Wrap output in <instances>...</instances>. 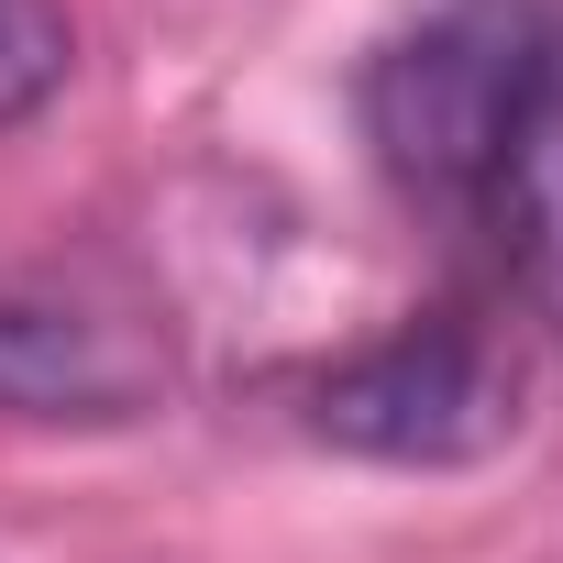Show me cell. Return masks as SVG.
Wrapping results in <instances>:
<instances>
[{"label":"cell","instance_id":"1","mask_svg":"<svg viewBox=\"0 0 563 563\" xmlns=\"http://www.w3.org/2000/svg\"><path fill=\"white\" fill-rule=\"evenodd\" d=\"M541 45H552L541 0H453V12H431L365 78L376 155L431 199H486V166L541 78Z\"/></svg>","mask_w":563,"mask_h":563},{"label":"cell","instance_id":"2","mask_svg":"<svg viewBox=\"0 0 563 563\" xmlns=\"http://www.w3.org/2000/svg\"><path fill=\"white\" fill-rule=\"evenodd\" d=\"M519 420H530V376L464 310H420L310 387V431L365 464H486L519 442Z\"/></svg>","mask_w":563,"mask_h":563},{"label":"cell","instance_id":"3","mask_svg":"<svg viewBox=\"0 0 563 563\" xmlns=\"http://www.w3.org/2000/svg\"><path fill=\"white\" fill-rule=\"evenodd\" d=\"M155 398H166L155 332L111 310H67V299H0V420L111 431V420H144Z\"/></svg>","mask_w":563,"mask_h":563},{"label":"cell","instance_id":"4","mask_svg":"<svg viewBox=\"0 0 563 563\" xmlns=\"http://www.w3.org/2000/svg\"><path fill=\"white\" fill-rule=\"evenodd\" d=\"M486 210L508 232V265H519L530 310L563 343V23H552L541 78H530V100H519V122H508L497 166H486Z\"/></svg>","mask_w":563,"mask_h":563},{"label":"cell","instance_id":"5","mask_svg":"<svg viewBox=\"0 0 563 563\" xmlns=\"http://www.w3.org/2000/svg\"><path fill=\"white\" fill-rule=\"evenodd\" d=\"M78 67V23H67V0H0V133L34 122Z\"/></svg>","mask_w":563,"mask_h":563}]
</instances>
